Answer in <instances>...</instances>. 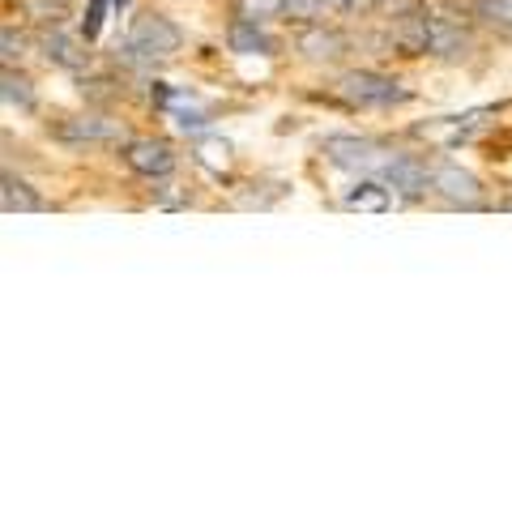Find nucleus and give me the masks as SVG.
<instances>
[{"instance_id": "obj_1", "label": "nucleus", "mask_w": 512, "mask_h": 512, "mask_svg": "<svg viewBox=\"0 0 512 512\" xmlns=\"http://www.w3.org/2000/svg\"><path fill=\"white\" fill-rule=\"evenodd\" d=\"M180 43H184L180 26L158 18V13H146V18H137L133 26H128V35H124L116 56L124 64H133V69H150V64L171 60L175 52H180Z\"/></svg>"}, {"instance_id": "obj_2", "label": "nucleus", "mask_w": 512, "mask_h": 512, "mask_svg": "<svg viewBox=\"0 0 512 512\" xmlns=\"http://www.w3.org/2000/svg\"><path fill=\"white\" fill-rule=\"evenodd\" d=\"M320 150H325V158L333 167L355 171V175H376V180H384L397 158H402L397 150L380 146V141H372V137H325Z\"/></svg>"}, {"instance_id": "obj_3", "label": "nucleus", "mask_w": 512, "mask_h": 512, "mask_svg": "<svg viewBox=\"0 0 512 512\" xmlns=\"http://www.w3.org/2000/svg\"><path fill=\"white\" fill-rule=\"evenodd\" d=\"M338 94L346 103H355V107H393V103L410 99V90H402L393 77H380V73H367V69L342 73L338 77Z\"/></svg>"}, {"instance_id": "obj_4", "label": "nucleus", "mask_w": 512, "mask_h": 512, "mask_svg": "<svg viewBox=\"0 0 512 512\" xmlns=\"http://www.w3.org/2000/svg\"><path fill=\"white\" fill-rule=\"evenodd\" d=\"M431 192H436L444 205H453V210H483V205H487L483 184H478L470 171L453 167V163L431 167Z\"/></svg>"}, {"instance_id": "obj_5", "label": "nucleus", "mask_w": 512, "mask_h": 512, "mask_svg": "<svg viewBox=\"0 0 512 512\" xmlns=\"http://www.w3.org/2000/svg\"><path fill=\"white\" fill-rule=\"evenodd\" d=\"M124 163L133 167L137 175H150V180H163V175L175 171V154L167 141H154V137H141V141H128L124 146Z\"/></svg>"}, {"instance_id": "obj_6", "label": "nucleus", "mask_w": 512, "mask_h": 512, "mask_svg": "<svg viewBox=\"0 0 512 512\" xmlns=\"http://www.w3.org/2000/svg\"><path fill=\"white\" fill-rule=\"evenodd\" d=\"M427 52L431 56H466L470 52V35L461 30L457 22H444V18H427Z\"/></svg>"}, {"instance_id": "obj_7", "label": "nucleus", "mask_w": 512, "mask_h": 512, "mask_svg": "<svg viewBox=\"0 0 512 512\" xmlns=\"http://www.w3.org/2000/svg\"><path fill=\"white\" fill-rule=\"evenodd\" d=\"M393 205V188L376 180V175H367L363 184H355L346 192V210H363V214H384Z\"/></svg>"}, {"instance_id": "obj_8", "label": "nucleus", "mask_w": 512, "mask_h": 512, "mask_svg": "<svg viewBox=\"0 0 512 512\" xmlns=\"http://www.w3.org/2000/svg\"><path fill=\"white\" fill-rule=\"evenodd\" d=\"M227 43H231V52H239V56H269L274 52V39L261 30V22H248V18L231 22Z\"/></svg>"}, {"instance_id": "obj_9", "label": "nucleus", "mask_w": 512, "mask_h": 512, "mask_svg": "<svg viewBox=\"0 0 512 512\" xmlns=\"http://www.w3.org/2000/svg\"><path fill=\"white\" fill-rule=\"evenodd\" d=\"M56 137L60 141H116L120 128L111 120H99V116H77V120L56 124Z\"/></svg>"}, {"instance_id": "obj_10", "label": "nucleus", "mask_w": 512, "mask_h": 512, "mask_svg": "<svg viewBox=\"0 0 512 512\" xmlns=\"http://www.w3.org/2000/svg\"><path fill=\"white\" fill-rule=\"evenodd\" d=\"M0 205H5V214H39L47 201L26 180H18V175H5L0 180Z\"/></svg>"}, {"instance_id": "obj_11", "label": "nucleus", "mask_w": 512, "mask_h": 512, "mask_svg": "<svg viewBox=\"0 0 512 512\" xmlns=\"http://www.w3.org/2000/svg\"><path fill=\"white\" fill-rule=\"evenodd\" d=\"M299 52L308 56V60H338L346 52V39L338 35V30H325V26H312V30H303L299 35Z\"/></svg>"}, {"instance_id": "obj_12", "label": "nucleus", "mask_w": 512, "mask_h": 512, "mask_svg": "<svg viewBox=\"0 0 512 512\" xmlns=\"http://www.w3.org/2000/svg\"><path fill=\"white\" fill-rule=\"evenodd\" d=\"M43 52H47V60H56L60 69H86V52L69 35H60V30L43 39Z\"/></svg>"}, {"instance_id": "obj_13", "label": "nucleus", "mask_w": 512, "mask_h": 512, "mask_svg": "<svg viewBox=\"0 0 512 512\" xmlns=\"http://www.w3.org/2000/svg\"><path fill=\"white\" fill-rule=\"evenodd\" d=\"M235 13L239 18H248V22H274L286 13V0H235Z\"/></svg>"}, {"instance_id": "obj_14", "label": "nucleus", "mask_w": 512, "mask_h": 512, "mask_svg": "<svg viewBox=\"0 0 512 512\" xmlns=\"http://www.w3.org/2000/svg\"><path fill=\"white\" fill-rule=\"evenodd\" d=\"M5 103H9V107H22V111L35 107V90H30L26 77H18L13 69L5 73Z\"/></svg>"}, {"instance_id": "obj_15", "label": "nucleus", "mask_w": 512, "mask_h": 512, "mask_svg": "<svg viewBox=\"0 0 512 512\" xmlns=\"http://www.w3.org/2000/svg\"><path fill=\"white\" fill-rule=\"evenodd\" d=\"M474 13L491 26L512 30V0H474Z\"/></svg>"}, {"instance_id": "obj_16", "label": "nucleus", "mask_w": 512, "mask_h": 512, "mask_svg": "<svg viewBox=\"0 0 512 512\" xmlns=\"http://www.w3.org/2000/svg\"><path fill=\"white\" fill-rule=\"evenodd\" d=\"M325 9H329V0H286V18L303 22V26H312Z\"/></svg>"}, {"instance_id": "obj_17", "label": "nucleus", "mask_w": 512, "mask_h": 512, "mask_svg": "<svg viewBox=\"0 0 512 512\" xmlns=\"http://www.w3.org/2000/svg\"><path fill=\"white\" fill-rule=\"evenodd\" d=\"M197 158H201L205 167L222 171V167L231 163V146H227V141H201V146H197Z\"/></svg>"}, {"instance_id": "obj_18", "label": "nucleus", "mask_w": 512, "mask_h": 512, "mask_svg": "<svg viewBox=\"0 0 512 512\" xmlns=\"http://www.w3.org/2000/svg\"><path fill=\"white\" fill-rule=\"evenodd\" d=\"M175 124H180L184 133H188V128H192V133H197V128H205V116H201V111H188V107H180V111H175Z\"/></svg>"}, {"instance_id": "obj_19", "label": "nucleus", "mask_w": 512, "mask_h": 512, "mask_svg": "<svg viewBox=\"0 0 512 512\" xmlns=\"http://www.w3.org/2000/svg\"><path fill=\"white\" fill-rule=\"evenodd\" d=\"M372 0H329V9L333 13H359V9H367Z\"/></svg>"}, {"instance_id": "obj_20", "label": "nucleus", "mask_w": 512, "mask_h": 512, "mask_svg": "<svg viewBox=\"0 0 512 512\" xmlns=\"http://www.w3.org/2000/svg\"><path fill=\"white\" fill-rule=\"evenodd\" d=\"M22 56V35H13V30H5V60Z\"/></svg>"}]
</instances>
